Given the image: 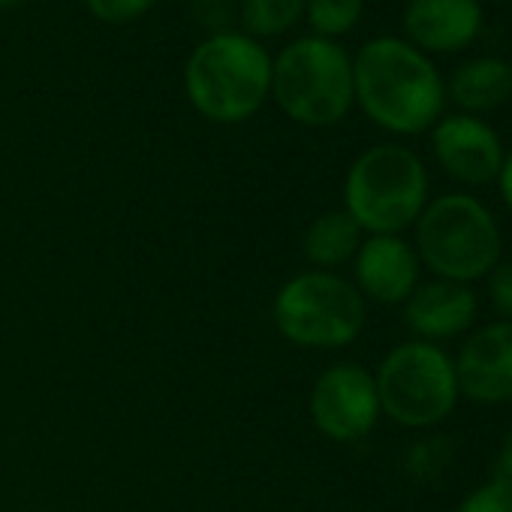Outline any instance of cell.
Instances as JSON below:
<instances>
[{
    "mask_svg": "<svg viewBox=\"0 0 512 512\" xmlns=\"http://www.w3.org/2000/svg\"><path fill=\"white\" fill-rule=\"evenodd\" d=\"M353 97L392 136H422L446 115V79L404 37H374L353 55Z\"/></svg>",
    "mask_w": 512,
    "mask_h": 512,
    "instance_id": "1",
    "label": "cell"
},
{
    "mask_svg": "<svg viewBox=\"0 0 512 512\" xmlns=\"http://www.w3.org/2000/svg\"><path fill=\"white\" fill-rule=\"evenodd\" d=\"M184 97L211 124H244L272 100V52L241 31L211 34L184 64Z\"/></svg>",
    "mask_w": 512,
    "mask_h": 512,
    "instance_id": "2",
    "label": "cell"
},
{
    "mask_svg": "<svg viewBox=\"0 0 512 512\" xmlns=\"http://www.w3.org/2000/svg\"><path fill=\"white\" fill-rule=\"evenodd\" d=\"M413 247L431 278L473 287L500 263L503 235L479 196L452 190L428 199L413 223Z\"/></svg>",
    "mask_w": 512,
    "mask_h": 512,
    "instance_id": "3",
    "label": "cell"
},
{
    "mask_svg": "<svg viewBox=\"0 0 512 512\" xmlns=\"http://www.w3.org/2000/svg\"><path fill=\"white\" fill-rule=\"evenodd\" d=\"M431 178L425 160L401 145L380 142L365 148L344 175V211L365 235H404L428 205Z\"/></svg>",
    "mask_w": 512,
    "mask_h": 512,
    "instance_id": "4",
    "label": "cell"
},
{
    "mask_svg": "<svg viewBox=\"0 0 512 512\" xmlns=\"http://www.w3.org/2000/svg\"><path fill=\"white\" fill-rule=\"evenodd\" d=\"M272 100L302 127L341 124L353 106V55L323 37H299L272 55Z\"/></svg>",
    "mask_w": 512,
    "mask_h": 512,
    "instance_id": "5",
    "label": "cell"
},
{
    "mask_svg": "<svg viewBox=\"0 0 512 512\" xmlns=\"http://www.w3.org/2000/svg\"><path fill=\"white\" fill-rule=\"evenodd\" d=\"M272 320L284 341L302 350H344L359 341L368 302L338 272H299L272 299Z\"/></svg>",
    "mask_w": 512,
    "mask_h": 512,
    "instance_id": "6",
    "label": "cell"
},
{
    "mask_svg": "<svg viewBox=\"0 0 512 512\" xmlns=\"http://www.w3.org/2000/svg\"><path fill=\"white\" fill-rule=\"evenodd\" d=\"M374 383L383 416L407 431L437 428L461 401L452 353L419 338L395 344L380 359Z\"/></svg>",
    "mask_w": 512,
    "mask_h": 512,
    "instance_id": "7",
    "label": "cell"
},
{
    "mask_svg": "<svg viewBox=\"0 0 512 512\" xmlns=\"http://www.w3.org/2000/svg\"><path fill=\"white\" fill-rule=\"evenodd\" d=\"M308 413L314 428L332 443L365 440L383 416L374 371L359 362L329 365L311 386Z\"/></svg>",
    "mask_w": 512,
    "mask_h": 512,
    "instance_id": "8",
    "label": "cell"
},
{
    "mask_svg": "<svg viewBox=\"0 0 512 512\" xmlns=\"http://www.w3.org/2000/svg\"><path fill=\"white\" fill-rule=\"evenodd\" d=\"M431 154L437 166L464 187L494 184L506 157L500 133L476 115L449 112L431 130Z\"/></svg>",
    "mask_w": 512,
    "mask_h": 512,
    "instance_id": "9",
    "label": "cell"
},
{
    "mask_svg": "<svg viewBox=\"0 0 512 512\" xmlns=\"http://www.w3.org/2000/svg\"><path fill=\"white\" fill-rule=\"evenodd\" d=\"M461 398L476 404H512V323L491 320L461 338L452 356Z\"/></svg>",
    "mask_w": 512,
    "mask_h": 512,
    "instance_id": "10",
    "label": "cell"
},
{
    "mask_svg": "<svg viewBox=\"0 0 512 512\" xmlns=\"http://www.w3.org/2000/svg\"><path fill=\"white\" fill-rule=\"evenodd\" d=\"M422 284V263L404 235H365L353 256V287L365 302L404 305Z\"/></svg>",
    "mask_w": 512,
    "mask_h": 512,
    "instance_id": "11",
    "label": "cell"
},
{
    "mask_svg": "<svg viewBox=\"0 0 512 512\" xmlns=\"http://www.w3.org/2000/svg\"><path fill=\"white\" fill-rule=\"evenodd\" d=\"M485 28L479 0H407L401 31L410 46L431 55L467 52Z\"/></svg>",
    "mask_w": 512,
    "mask_h": 512,
    "instance_id": "12",
    "label": "cell"
},
{
    "mask_svg": "<svg viewBox=\"0 0 512 512\" xmlns=\"http://www.w3.org/2000/svg\"><path fill=\"white\" fill-rule=\"evenodd\" d=\"M476 317H479V296L473 293L470 284L431 278L422 281L404 302V323L413 332V338L440 347L443 341H455L473 332Z\"/></svg>",
    "mask_w": 512,
    "mask_h": 512,
    "instance_id": "13",
    "label": "cell"
},
{
    "mask_svg": "<svg viewBox=\"0 0 512 512\" xmlns=\"http://www.w3.org/2000/svg\"><path fill=\"white\" fill-rule=\"evenodd\" d=\"M512 100V64L497 55H476L461 61L446 79V103L455 112L485 118Z\"/></svg>",
    "mask_w": 512,
    "mask_h": 512,
    "instance_id": "14",
    "label": "cell"
},
{
    "mask_svg": "<svg viewBox=\"0 0 512 512\" xmlns=\"http://www.w3.org/2000/svg\"><path fill=\"white\" fill-rule=\"evenodd\" d=\"M362 241H365V232L359 229V223L344 208H332L311 220V226L305 229L302 250H305V260L311 269L335 272V269L353 263V256L362 247Z\"/></svg>",
    "mask_w": 512,
    "mask_h": 512,
    "instance_id": "15",
    "label": "cell"
},
{
    "mask_svg": "<svg viewBox=\"0 0 512 512\" xmlns=\"http://www.w3.org/2000/svg\"><path fill=\"white\" fill-rule=\"evenodd\" d=\"M305 22V0H241L238 31L253 40H275Z\"/></svg>",
    "mask_w": 512,
    "mask_h": 512,
    "instance_id": "16",
    "label": "cell"
},
{
    "mask_svg": "<svg viewBox=\"0 0 512 512\" xmlns=\"http://www.w3.org/2000/svg\"><path fill=\"white\" fill-rule=\"evenodd\" d=\"M365 16V0H305V22L314 37L341 40L356 31Z\"/></svg>",
    "mask_w": 512,
    "mask_h": 512,
    "instance_id": "17",
    "label": "cell"
},
{
    "mask_svg": "<svg viewBox=\"0 0 512 512\" xmlns=\"http://www.w3.org/2000/svg\"><path fill=\"white\" fill-rule=\"evenodd\" d=\"M452 512H512V482L491 476L488 482L467 491Z\"/></svg>",
    "mask_w": 512,
    "mask_h": 512,
    "instance_id": "18",
    "label": "cell"
},
{
    "mask_svg": "<svg viewBox=\"0 0 512 512\" xmlns=\"http://www.w3.org/2000/svg\"><path fill=\"white\" fill-rule=\"evenodd\" d=\"M190 13H193V22L205 31V37L238 31L235 0H190Z\"/></svg>",
    "mask_w": 512,
    "mask_h": 512,
    "instance_id": "19",
    "label": "cell"
},
{
    "mask_svg": "<svg viewBox=\"0 0 512 512\" xmlns=\"http://www.w3.org/2000/svg\"><path fill=\"white\" fill-rule=\"evenodd\" d=\"M157 0H85V10L103 25H133L154 10Z\"/></svg>",
    "mask_w": 512,
    "mask_h": 512,
    "instance_id": "20",
    "label": "cell"
},
{
    "mask_svg": "<svg viewBox=\"0 0 512 512\" xmlns=\"http://www.w3.org/2000/svg\"><path fill=\"white\" fill-rule=\"evenodd\" d=\"M485 296H488L497 320L512 323V263H497L485 275Z\"/></svg>",
    "mask_w": 512,
    "mask_h": 512,
    "instance_id": "21",
    "label": "cell"
},
{
    "mask_svg": "<svg viewBox=\"0 0 512 512\" xmlns=\"http://www.w3.org/2000/svg\"><path fill=\"white\" fill-rule=\"evenodd\" d=\"M494 476L503 479V482H512V422L497 446V455H494Z\"/></svg>",
    "mask_w": 512,
    "mask_h": 512,
    "instance_id": "22",
    "label": "cell"
},
{
    "mask_svg": "<svg viewBox=\"0 0 512 512\" xmlns=\"http://www.w3.org/2000/svg\"><path fill=\"white\" fill-rule=\"evenodd\" d=\"M494 184H497V193H500L506 211L512 214V148L506 151V157H503V163H500V172H497Z\"/></svg>",
    "mask_w": 512,
    "mask_h": 512,
    "instance_id": "23",
    "label": "cell"
},
{
    "mask_svg": "<svg viewBox=\"0 0 512 512\" xmlns=\"http://www.w3.org/2000/svg\"><path fill=\"white\" fill-rule=\"evenodd\" d=\"M25 0H0V13H7V10H16V7H22Z\"/></svg>",
    "mask_w": 512,
    "mask_h": 512,
    "instance_id": "24",
    "label": "cell"
},
{
    "mask_svg": "<svg viewBox=\"0 0 512 512\" xmlns=\"http://www.w3.org/2000/svg\"><path fill=\"white\" fill-rule=\"evenodd\" d=\"M479 4H512V0H479Z\"/></svg>",
    "mask_w": 512,
    "mask_h": 512,
    "instance_id": "25",
    "label": "cell"
}]
</instances>
